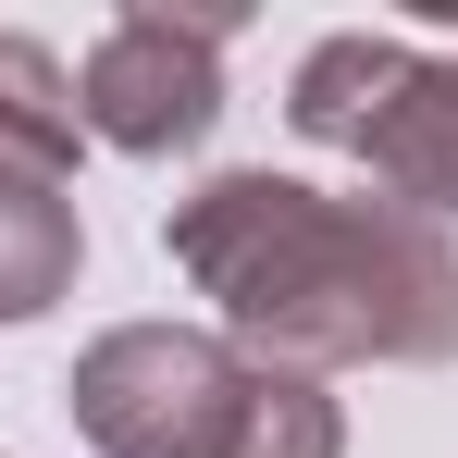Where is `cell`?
<instances>
[{"instance_id": "obj_3", "label": "cell", "mask_w": 458, "mask_h": 458, "mask_svg": "<svg viewBox=\"0 0 458 458\" xmlns=\"http://www.w3.org/2000/svg\"><path fill=\"white\" fill-rule=\"evenodd\" d=\"M285 124H298L310 149H347L396 211L458 224V63L446 50L384 38V25H347V38H322L298 63Z\"/></svg>"}, {"instance_id": "obj_6", "label": "cell", "mask_w": 458, "mask_h": 458, "mask_svg": "<svg viewBox=\"0 0 458 458\" xmlns=\"http://www.w3.org/2000/svg\"><path fill=\"white\" fill-rule=\"evenodd\" d=\"M87 124H75V75H63V50L50 38H0V161H25V174H75Z\"/></svg>"}, {"instance_id": "obj_1", "label": "cell", "mask_w": 458, "mask_h": 458, "mask_svg": "<svg viewBox=\"0 0 458 458\" xmlns=\"http://www.w3.org/2000/svg\"><path fill=\"white\" fill-rule=\"evenodd\" d=\"M174 273L224 310V347L273 372H434L458 360V248L396 199H335L310 174H211L174 199Z\"/></svg>"}, {"instance_id": "obj_2", "label": "cell", "mask_w": 458, "mask_h": 458, "mask_svg": "<svg viewBox=\"0 0 458 458\" xmlns=\"http://www.w3.org/2000/svg\"><path fill=\"white\" fill-rule=\"evenodd\" d=\"M87 458H347V409L199 322H112L63 384Z\"/></svg>"}, {"instance_id": "obj_4", "label": "cell", "mask_w": 458, "mask_h": 458, "mask_svg": "<svg viewBox=\"0 0 458 458\" xmlns=\"http://www.w3.org/2000/svg\"><path fill=\"white\" fill-rule=\"evenodd\" d=\"M224 38L235 13H112L99 50L75 63V124L124 161H174L224 124Z\"/></svg>"}, {"instance_id": "obj_5", "label": "cell", "mask_w": 458, "mask_h": 458, "mask_svg": "<svg viewBox=\"0 0 458 458\" xmlns=\"http://www.w3.org/2000/svg\"><path fill=\"white\" fill-rule=\"evenodd\" d=\"M75 260H87V224L75 199L25 161H0V322H38L50 298H75Z\"/></svg>"}]
</instances>
